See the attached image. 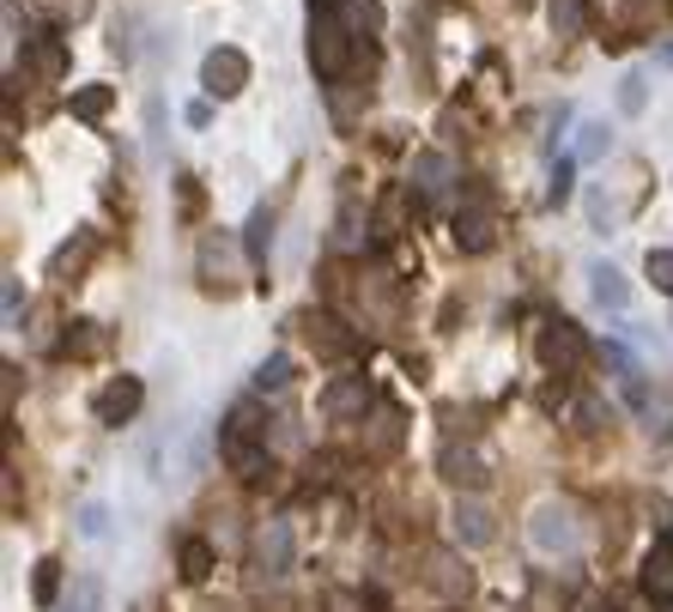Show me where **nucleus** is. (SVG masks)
<instances>
[{
  "label": "nucleus",
  "mask_w": 673,
  "mask_h": 612,
  "mask_svg": "<svg viewBox=\"0 0 673 612\" xmlns=\"http://www.w3.org/2000/svg\"><path fill=\"white\" fill-rule=\"evenodd\" d=\"M334 12L353 24V37L358 31H383V0H334Z\"/></svg>",
  "instance_id": "obj_25"
},
{
  "label": "nucleus",
  "mask_w": 673,
  "mask_h": 612,
  "mask_svg": "<svg viewBox=\"0 0 673 612\" xmlns=\"http://www.w3.org/2000/svg\"><path fill=\"white\" fill-rule=\"evenodd\" d=\"M218 564V552L206 540H183V552H176V570H183V582H206Z\"/></svg>",
  "instance_id": "obj_22"
},
{
  "label": "nucleus",
  "mask_w": 673,
  "mask_h": 612,
  "mask_svg": "<svg viewBox=\"0 0 673 612\" xmlns=\"http://www.w3.org/2000/svg\"><path fill=\"white\" fill-rule=\"evenodd\" d=\"M0 304H7V328H19V322H24V285L7 279V285H0Z\"/></svg>",
  "instance_id": "obj_37"
},
{
  "label": "nucleus",
  "mask_w": 673,
  "mask_h": 612,
  "mask_svg": "<svg viewBox=\"0 0 673 612\" xmlns=\"http://www.w3.org/2000/svg\"><path fill=\"white\" fill-rule=\"evenodd\" d=\"M534 545L540 552H577V522L564 503H540L534 510Z\"/></svg>",
  "instance_id": "obj_11"
},
{
  "label": "nucleus",
  "mask_w": 673,
  "mask_h": 612,
  "mask_svg": "<svg viewBox=\"0 0 673 612\" xmlns=\"http://www.w3.org/2000/svg\"><path fill=\"white\" fill-rule=\"evenodd\" d=\"M619 110H625V115L650 110V80H643V73H625V80H619Z\"/></svg>",
  "instance_id": "obj_29"
},
{
  "label": "nucleus",
  "mask_w": 673,
  "mask_h": 612,
  "mask_svg": "<svg viewBox=\"0 0 673 612\" xmlns=\"http://www.w3.org/2000/svg\"><path fill=\"white\" fill-rule=\"evenodd\" d=\"M31 601L43 606V612L61 601V558H37V570H31Z\"/></svg>",
  "instance_id": "obj_23"
},
{
  "label": "nucleus",
  "mask_w": 673,
  "mask_h": 612,
  "mask_svg": "<svg viewBox=\"0 0 673 612\" xmlns=\"http://www.w3.org/2000/svg\"><path fill=\"white\" fill-rule=\"evenodd\" d=\"M309 68H316L322 85H340L346 68H353V24L334 12V0H309Z\"/></svg>",
  "instance_id": "obj_1"
},
{
  "label": "nucleus",
  "mask_w": 673,
  "mask_h": 612,
  "mask_svg": "<svg viewBox=\"0 0 673 612\" xmlns=\"http://www.w3.org/2000/svg\"><path fill=\"white\" fill-rule=\"evenodd\" d=\"M218 449H225L231 473H237L243 486H267V479H274V455H267L262 442H249V437H218Z\"/></svg>",
  "instance_id": "obj_8"
},
{
  "label": "nucleus",
  "mask_w": 673,
  "mask_h": 612,
  "mask_svg": "<svg viewBox=\"0 0 673 612\" xmlns=\"http://www.w3.org/2000/svg\"><path fill=\"white\" fill-rule=\"evenodd\" d=\"M68 110L80 115V122H103V115L115 110V85H73L68 91Z\"/></svg>",
  "instance_id": "obj_20"
},
{
  "label": "nucleus",
  "mask_w": 673,
  "mask_h": 612,
  "mask_svg": "<svg viewBox=\"0 0 673 612\" xmlns=\"http://www.w3.org/2000/svg\"><path fill=\"white\" fill-rule=\"evenodd\" d=\"M655 68H673V43H662V49H655Z\"/></svg>",
  "instance_id": "obj_41"
},
{
  "label": "nucleus",
  "mask_w": 673,
  "mask_h": 612,
  "mask_svg": "<svg viewBox=\"0 0 673 612\" xmlns=\"http://www.w3.org/2000/svg\"><path fill=\"white\" fill-rule=\"evenodd\" d=\"M449 182H456L449 152H419V159H412V188H419V194H443Z\"/></svg>",
  "instance_id": "obj_18"
},
{
  "label": "nucleus",
  "mask_w": 673,
  "mask_h": 612,
  "mask_svg": "<svg viewBox=\"0 0 673 612\" xmlns=\"http://www.w3.org/2000/svg\"><path fill=\"white\" fill-rule=\"evenodd\" d=\"M80 533L85 540H103V533H110V503H80Z\"/></svg>",
  "instance_id": "obj_35"
},
{
  "label": "nucleus",
  "mask_w": 673,
  "mask_h": 612,
  "mask_svg": "<svg viewBox=\"0 0 673 612\" xmlns=\"http://www.w3.org/2000/svg\"><path fill=\"white\" fill-rule=\"evenodd\" d=\"M286 388H292V358L286 351L262 358V370H255V395H286Z\"/></svg>",
  "instance_id": "obj_26"
},
{
  "label": "nucleus",
  "mask_w": 673,
  "mask_h": 612,
  "mask_svg": "<svg viewBox=\"0 0 673 612\" xmlns=\"http://www.w3.org/2000/svg\"><path fill=\"white\" fill-rule=\"evenodd\" d=\"M243 255H249L255 267H267V255H274V213H267V206H255L249 225H243Z\"/></svg>",
  "instance_id": "obj_19"
},
{
  "label": "nucleus",
  "mask_w": 673,
  "mask_h": 612,
  "mask_svg": "<svg viewBox=\"0 0 673 612\" xmlns=\"http://www.w3.org/2000/svg\"><path fill=\"white\" fill-rule=\"evenodd\" d=\"M61 351H68V358H98V351H103V322H68Z\"/></svg>",
  "instance_id": "obj_24"
},
{
  "label": "nucleus",
  "mask_w": 673,
  "mask_h": 612,
  "mask_svg": "<svg viewBox=\"0 0 673 612\" xmlns=\"http://www.w3.org/2000/svg\"><path fill=\"white\" fill-rule=\"evenodd\" d=\"M0 376H7V382H0V400H7V412H12L19 407V364H7Z\"/></svg>",
  "instance_id": "obj_39"
},
{
  "label": "nucleus",
  "mask_w": 673,
  "mask_h": 612,
  "mask_svg": "<svg viewBox=\"0 0 673 612\" xmlns=\"http://www.w3.org/2000/svg\"><path fill=\"white\" fill-rule=\"evenodd\" d=\"M606 146H613L606 122H582V140H577V152H571V159H577V164H594V159H606Z\"/></svg>",
  "instance_id": "obj_28"
},
{
  "label": "nucleus",
  "mask_w": 673,
  "mask_h": 612,
  "mask_svg": "<svg viewBox=\"0 0 673 612\" xmlns=\"http://www.w3.org/2000/svg\"><path fill=\"white\" fill-rule=\"evenodd\" d=\"M92 255H98V237L92 231H80V237H68L55 255H49V279H80L85 267H92Z\"/></svg>",
  "instance_id": "obj_15"
},
{
  "label": "nucleus",
  "mask_w": 673,
  "mask_h": 612,
  "mask_svg": "<svg viewBox=\"0 0 673 612\" xmlns=\"http://www.w3.org/2000/svg\"><path fill=\"white\" fill-rule=\"evenodd\" d=\"M395 442H400V412L383 407V412H377V437H370V449H395Z\"/></svg>",
  "instance_id": "obj_36"
},
{
  "label": "nucleus",
  "mask_w": 673,
  "mask_h": 612,
  "mask_svg": "<svg viewBox=\"0 0 673 612\" xmlns=\"http://www.w3.org/2000/svg\"><path fill=\"white\" fill-rule=\"evenodd\" d=\"M437 467H443V479H449L456 491H480L486 479H491V461H486V455H480V449H456V442L437 455Z\"/></svg>",
  "instance_id": "obj_10"
},
{
  "label": "nucleus",
  "mask_w": 673,
  "mask_h": 612,
  "mask_svg": "<svg viewBox=\"0 0 673 612\" xmlns=\"http://www.w3.org/2000/svg\"><path fill=\"white\" fill-rule=\"evenodd\" d=\"M667 545H673V522H667Z\"/></svg>",
  "instance_id": "obj_43"
},
{
  "label": "nucleus",
  "mask_w": 673,
  "mask_h": 612,
  "mask_svg": "<svg viewBox=\"0 0 673 612\" xmlns=\"http://www.w3.org/2000/svg\"><path fill=\"white\" fill-rule=\"evenodd\" d=\"M297 328H304V340L322 351V358H353L358 351V334L346 328L340 316H328V309H309V316H297Z\"/></svg>",
  "instance_id": "obj_7"
},
{
  "label": "nucleus",
  "mask_w": 673,
  "mask_h": 612,
  "mask_svg": "<svg viewBox=\"0 0 673 612\" xmlns=\"http://www.w3.org/2000/svg\"><path fill=\"white\" fill-rule=\"evenodd\" d=\"M643 594L650 601H662V606H673V545L667 540H655L650 545V558H643Z\"/></svg>",
  "instance_id": "obj_14"
},
{
  "label": "nucleus",
  "mask_w": 673,
  "mask_h": 612,
  "mask_svg": "<svg viewBox=\"0 0 673 612\" xmlns=\"http://www.w3.org/2000/svg\"><path fill=\"white\" fill-rule=\"evenodd\" d=\"M225 437H262V407L255 400H243V407H231V419H225Z\"/></svg>",
  "instance_id": "obj_30"
},
{
  "label": "nucleus",
  "mask_w": 673,
  "mask_h": 612,
  "mask_svg": "<svg viewBox=\"0 0 673 612\" xmlns=\"http://www.w3.org/2000/svg\"><path fill=\"white\" fill-rule=\"evenodd\" d=\"M643 273H650V285L662 297H673V249H650L643 255Z\"/></svg>",
  "instance_id": "obj_31"
},
{
  "label": "nucleus",
  "mask_w": 673,
  "mask_h": 612,
  "mask_svg": "<svg viewBox=\"0 0 673 612\" xmlns=\"http://www.w3.org/2000/svg\"><path fill=\"white\" fill-rule=\"evenodd\" d=\"M255 564H262L267 577H286L292 570V528L286 522H267L255 533Z\"/></svg>",
  "instance_id": "obj_13"
},
{
  "label": "nucleus",
  "mask_w": 673,
  "mask_h": 612,
  "mask_svg": "<svg viewBox=\"0 0 673 612\" xmlns=\"http://www.w3.org/2000/svg\"><path fill=\"white\" fill-rule=\"evenodd\" d=\"M365 407H370L365 376H334V382L322 388V412H328V419H365Z\"/></svg>",
  "instance_id": "obj_9"
},
{
  "label": "nucleus",
  "mask_w": 673,
  "mask_h": 612,
  "mask_svg": "<svg viewBox=\"0 0 673 612\" xmlns=\"http://www.w3.org/2000/svg\"><path fill=\"white\" fill-rule=\"evenodd\" d=\"M534 358L547 364V370H577L582 358H589V334L577 328V322H564V316H552V322H540V340H534Z\"/></svg>",
  "instance_id": "obj_2"
},
{
  "label": "nucleus",
  "mask_w": 673,
  "mask_h": 612,
  "mask_svg": "<svg viewBox=\"0 0 673 612\" xmlns=\"http://www.w3.org/2000/svg\"><path fill=\"white\" fill-rule=\"evenodd\" d=\"M176 201H183V213L194 218V213H201V206H206V188H201V182H194V176H176Z\"/></svg>",
  "instance_id": "obj_38"
},
{
  "label": "nucleus",
  "mask_w": 673,
  "mask_h": 612,
  "mask_svg": "<svg viewBox=\"0 0 673 612\" xmlns=\"http://www.w3.org/2000/svg\"><path fill=\"white\" fill-rule=\"evenodd\" d=\"M225 255H231L225 237H206V243H201V279H206V285H218V267H225Z\"/></svg>",
  "instance_id": "obj_34"
},
{
  "label": "nucleus",
  "mask_w": 673,
  "mask_h": 612,
  "mask_svg": "<svg viewBox=\"0 0 673 612\" xmlns=\"http://www.w3.org/2000/svg\"><path fill=\"white\" fill-rule=\"evenodd\" d=\"M68 612H103V582H98V577H80V582H73Z\"/></svg>",
  "instance_id": "obj_33"
},
{
  "label": "nucleus",
  "mask_w": 673,
  "mask_h": 612,
  "mask_svg": "<svg viewBox=\"0 0 673 612\" xmlns=\"http://www.w3.org/2000/svg\"><path fill=\"white\" fill-rule=\"evenodd\" d=\"M449 522H456V545H491V533H498V528H491V510L480 498H461Z\"/></svg>",
  "instance_id": "obj_16"
},
{
  "label": "nucleus",
  "mask_w": 673,
  "mask_h": 612,
  "mask_svg": "<svg viewBox=\"0 0 673 612\" xmlns=\"http://www.w3.org/2000/svg\"><path fill=\"white\" fill-rule=\"evenodd\" d=\"M491 243H498V206H491V194H468V206L456 213V249L486 255Z\"/></svg>",
  "instance_id": "obj_4"
},
{
  "label": "nucleus",
  "mask_w": 673,
  "mask_h": 612,
  "mask_svg": "<svg viewBox=\"0 0 673 612\" xmlns=\"http://www.w3.org/2000/svg\"><path fill=\"white\" fill-rule=\"evenodd\" d=\"M249 55H243L237 43H218V49H206V61H201V85H206V98H237L243 85H249Z\"/></svg>",
  "instance_id": "obj_3"
},
{
  "label": "nucleus",
  "mask_w": 673,
  "mask_h": 612,
  "mask_svg": "<svg viewBox=\"0 0 673 612\" xmlns=\"http://www.w3.org/2000/svg\"><path fill=\"white\" fill-rule=\"evenodd\" d=\"M594 612H613V606H606V601H594Z\"/></svg>",
  "instance_id": "obj_42"
},
{
  "label": "nucleus",
  "mask_w": 673,
  "mask_h": 612,
  "mask_svg": "<svg viewBox=\"0 0 673 612\" xmlns=\"http://www.w3.org/2000/svg\"><path fill=\"white\" fill-rule=\"evenodd\" d=\"M140 400H146V382H140V376H110V382L98 388V400H92V419L110 425V431H122V425L140 412Z\"/></svg>",
  "instance_id": "obj_5"
},
{
  "label": "nucleus",
  "mask_w": 673,
  "mask_h": 612,
  "mask_svg": "<svg viewBox=\"0 0 673 612\" xmlns=\"http://www.w3.org/2000/svg\"><path fill=\"white\" fill-rule=\"evenodd\" d=\"M183 115H188V128H206V122H213V98H194Z\"/></svg>",
  "instance_id": "obj_40"
},
{
  "label": "nucleus",
  "mask_w": 673,
  "mask_h": 612,
  "mask_svg": "<svg viewBox=\"0 0 673 612\" xmlns=\"http://www.w3.org/2000/svg\"><path fill=\"white\" fill-rule=\"evenodd\" d=\"M431 582H437V589H443V594H468V589H473L468 564H456V558H443V552L431 558Z\"/></svg>",
  "instance_id": "obj_27"
},
{
  "label": "nucleus",
  "mask_w": 673,
  "mask_h": 612,
  "mask_svg": "<svg viewBox=\"0 0 673 612\" xmlns=\"http://www.w3.org/2000/svg\"><path fill=\"white\" fill-rule=\"evenodd\" d=\"M547 24L552 37H582L589 31V0H547Z\"/></svg>",
  "instance_id": "obj_21"
},
{
  "label": "nucleus",
  "mask_w": 673,
  "mask_h": 612,
  "mask_svg": "<svg viewBox=\"0 0 673 612\" xmlns=\"http://www.w3.org/2000/svg\"><path fill=\"white\" fill-rule=\"evenodd\" d=\"M24 61H31L37 80H68V37H55V31L24 37Z\"/></svg>",
  "instance_id": "obj_12"
},
{
  "label": "nucleus",
  "mask_w": 673,
  "mask_h": 612,
  "mask_svg": "<svg viewBox=\"0 0 673 612\" xmlns=\"http://www.w3.org/2000/svg\"><path fill=\"white\" fill-rule=\"evenodd\" d=\"M589 297H594L601 309H625V304H631L625 273H619L613 262H594V267H589Z\"/></svg>",
  "instance_id": "obj_17"
},
{
  "label": "nucleus",
  "mask_w": 673,
  "mask_h": 612,
  "mask_svg": "<svg viewBox=\"0 0 673 612\" xmlns=\"http://www.w3.org/2000/svg\"><path fill=\"white\" fill-rule=\"evenodd\" d=\"M601 358H606V370H613V388L625 395V407L638 412V419H650V382H643V370H638V358H631L619 340H606L601 346Z\"/></svg>",
  "instance_id": "obj_6"
},
{
  "label": "nucleus",
  "mask_w": 673,
  "mask_h": 612,
  "mask_svg": "<svg viewBox=\"0 0 673 612\" xmlns=\"http://www.w3.org/2000/svg\"><path fill=\"white\" fill-rule=\"evenodd\" d=\"M571 194H577V159H559V164H552V188H547V201H552V206H564Z\"/></svg>",
  "instance_id": "obj_32"
}]
</instances>
